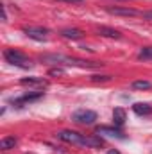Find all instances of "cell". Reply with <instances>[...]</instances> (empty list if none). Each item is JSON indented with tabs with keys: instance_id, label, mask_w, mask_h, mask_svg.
<instances>
[{
	"instance_id": "1",
	"label": "cell",
	"mask_w": 152,
	"mask_h": 154,
	"mask_svg": "<svg viewBox=\"0 0 152 154\" xmlns=\"http://www.w3.org/2000/svg\"><path fill=\"white\" fill-rule=\"evenodd\" d=\"M61 142L65 143H70V145H77V147H91V149H100L104 145L102 138L100 136H86V134H81L77 131H70V129H65V131H59L56 134Z\"/></svg>"
},
{
	"instance_id": "2",
	"label": "cell",
	"mask_w": 152,
	"mask_h": 154,
	"mask_svg": "<svg viewBox=\"0 0 152 154\" xmlns=\"http://www.w3.org/2000/svg\"><path fill=\"white\" fill-rule=\"evenodd\" d=\"M41 63H48V65H56V66H79V68H99L102 63H93V61H84V59H75L70 56H63V54H43L39 56Z\"/></svg>"
},
{
	"instance_id": "3",
	"label": "cell",
	"mask_w": 152,
	"mask_h": 154,
	"mask_svg": "<svg viewBox=\"0 0 152 154\" xmlns=\"http://www.w3.org/2000/svg\"><path fill=\"white\" fill-rule=\"evenodd\" d=\"M4 59H5L9 65L18 66V68H23V70H29V68H32V65H34L31 57H27L23 52H20V50H16V48H5V50H4Z\"/></svg>"
},
{
	"instance_id": "4",
	"label": "cell",
	"mask_w": 152,
	"mask_h": 154,
	"mask_svg": "<svg viewBox=\"0 0 152 154\" xmlns=\"http://www.w3.org/2000/svg\"><path fill=\"white\" fill-rule=\"evenodd\" d=\"M72 120L77 124H82V125H91L97 120V113L91 109H77L72 115Z\"/></svg>"
},
{
	"instance_id": "5",
	"label": "cell",
	"mask_w": 152,
	"mask_h": 154,
	"mask_svg": "<svg viewBox=\"0 0 152 154\" xmlns=\"http://www.w3.org/2000/svg\"><path fill=\"white\" fill-rule=\"evenodd\" d=\"M39 99H43V91H31V93H25L18 99L13 100L14 106H25V104H31V102H36Z\"/></svg>"
},
{
	"instance_id": "6",
	"label": "cell",
	"mask_w": 152,
	"mask_h": 154,
	"mask_svg": "<svg viewBox=\"0 0 152 154\" xmlns=\"http://www.w3.org/2000/svg\"><path fill=\"white\" fill-rule=\"evenodd\" d=\"M20 84H22V86H29V88L43 90V88L48 86V81L43 79V77H23V79H20Z\"/></svg>"
},
{
	"instance_id": "7",
	"label": "cell",
	"mask_w": 152,
	"mask_h": 154,
	"mask_svg": "<svg viewBox=\"0 0 152 154\" xmlns=\"http://www.w3.org/2000/svg\"><path fill=\"white\" fill-rule=\"evenodd\" d=\"M23 32H25L29 38L38 39V41H43V39H47L48 29H45V27H25V29H23Z\"/></svg>"
},
{
	"instance_id": "8",
	"label": "cell",
	"mask_w": 152,
	"mask_h": 154,
	"mask_svg": "<svg viewBox=\"0 0 152 154\" xmlns=\"http://www.w3.org/2000/svg\"><path fill=\"white\" fill-rule=\"evenodd\" d=\"M99 136L100 134H104V136H109V138H118V140H123L125 136H123V133L120 131V129H116V127H108V125H102V127H97V131H95Z\"/></svg>"
},
{
	"instance_id": "9",
	"label": "cell",
	"mask_w": 152,
	"mask_h": 154,
	"mask_svg": "<svg viewBox=\"0 0 152 154\" xmlns=\"http://www.w3.org/2000/svg\"><path fill=\"white\" fill-rule=\"evenodd\" d=\"M108 13L114 16H140L141 13L132 7H108Z\"/></svg>"
},
{
	"instance_id": "10",
	"label": "cell",
	"mask_w": 152,
	"mask_h": 154,
	"mask_svg": "<svg viewBox=\"0 0 152 154\" xmlns=\"http://www.w3.org/2000/svg\"><path fill=\"white\" fill-rule=\"evenodd\" d=\"M132 111L138 116H147V115L152 113V106L149 102H136V104L132 106Z\"/></svg>"
},
{
	"instance_id": "11",
	"label": "cell",
	"mask_w": 152,
	"mask_h": 154,
	"mask_svg": "<svg viewBox=\"0 0 152 154\" xmlns=\"http://www.w3.org/2000/svg\"><path fill=\"white\" fill-rule=\"evenodd\" d=\"M127 120V115H125V109L123 108H114L113 109V124L116 127H122Z\"/></svg>"
},
{
	"instance_id": "12",
	"label": "cell",
	"mask_w": 152,
	"mask_h": 154,
	"mask_svg": "<svg viewBox=\"0 0 152 154\" xmlns=\"http://www.w3.org/2000/svg\"><path fill=\"white\" fill-rule=\"evenodd\" d=\"M61 36L66 39H81L84 36V32L81 29H75V27H70V29H63L61 31Z\"/></svg>"
},
{
	"instance_id": "13",
	"label": "cell",
	"mask_w": 152,
	"mask_h": 154,
	"mask_svg": "<svg viewBox=\"0 0 152 154\" xmlns=\"http://www.w3.org/2000/svg\"><path fill=\"white\" fill-rule=\"evenodd\" d=\"M99 34L100 36H106V38H113V39L122 38V34L116 29H111V27H99Z\"/></svg>"
},
{
	"instance_id": "14",
	"label": "cell",
	"mask_w": 152,
	"mask_h": 154,
	"mask_svg": "<svg viewBox=\"0 0 152 154\" xmlns=\"http://www.w3.org/2000/svg\"><path fill=\"white\" fill-rule=\"evenodd\" d=\"M18 143V140L14 136H4L0 140V149L2 151H9V149H14V145Z\"/></svg>"
},
{
	"instance_id": "15",
	"label": "cell",
	"mask_w": 152,
	"mask_h": 154,
	"mask_svg": "<svg viewBox=\"0 0 152 154\" xmlns=\"http://www.w3.org/2000/svg\"><path fill=\"white\" fill-rule=\"evenodd\" d=\"M131 88H132V90H150L152 82L150 81H134V82L131 84Z\"/></svg>"
},
{
	"instance_id": "16",
	"label": "cell",
	"mask_w": 152,
	"mask_h": 154,
	"mask_svg": "<svg viewBox=\"0 0 152 154\" xmlns=\"http://www.w3.org/2000/svg\"><path fill=\"white\" fill-rule=\"evenodd\" d=\"M138 59H143V61L152 59V47H143V48L138 52Z\"/></svg>"
},
{
	"instance_id": "17",
	"label": "cell",
	"mask_w": 152,
	"mask_h": 154,
	"mask_svg": "<svg viewBox=\"0 0 152 154\" xmlns=\"http://www.w3.org/2000/svg\"><path fill=\"white\" fill-rule=\"evenodd\" d=\"M91 81H93V82H99V81H100V82H104V81H111V75H93L91 77Z\"/></svg>"
},
{
	"instance_id": "18",
	"label": "cell",
	"mask_w": 152,
	"mask_h": 154,
	"mask_svg": "<svg viewBox=\"0 0 152 154\" xmlns=\"http://www.w3.org/2000/svg\"><path fill=\"white\" fill-rule=\"evenodd\" d=\"M143 20H147V22H152V9L150 11H141V14H140Z\"/></svg>"
},
{
	"instance_id": "19",
	"label": "cell",
	"mask_w": 152,
	"mask_h": 154,
	"mask_svg": "<svg viewBox=\"0 0 152 154\" xmlns=\"http://www.w3.org/2000/svg\"><path fill=\"white\" fill-rule=\"evenodd\" d=\"M63 74H65V70L59 68V66H57V68H52V70L48 72V75H63Z\"/></svg>"
},
{
	"instance_id": "20",
	"label": "cell",
	"mask_w": 152,
	"mask_h": 154,
	"mask_svg": "<svg viewBox=\"0 0 152 154\" xmlns=\"http://www.w3.org/2000/svg\"><path fill=\"white\" fill-rule=\"evenodd\" d=\"M57 2H66V4H82L84 0H57Z\"/></svg>"
},
{
	"instance_id": "21",
	"label": "cell",
	"mask_w": 152,
	"mask_h": 154,
	"mask_svg": "<svg viewBox=\"0 0 152 154\" xmlns=\"http://www.w3.org/2000/svg\"><path fill=\"white\" fill-rule=\"evenodd\" d=\"M108 154H122V152H120L118 149H109V151H108Z\"/></svg>"
}]
</instances>
